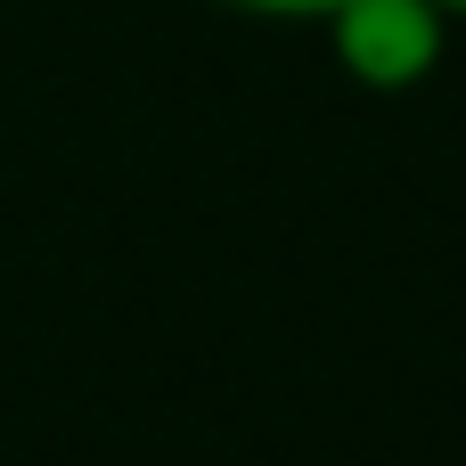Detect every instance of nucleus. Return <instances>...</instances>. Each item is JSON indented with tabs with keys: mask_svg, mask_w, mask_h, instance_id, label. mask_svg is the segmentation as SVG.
Wrapping results in <instances>:
<instances>
[{
	"mask_svg": "<svg viewBox=\"0 0 466 466\" xmlns=\"http://www.w3.org/2000/svg\"><path fill=\"white\" fill-rule=\"evenodd\" d=\"M434 8H442V16H451V25H459V16H466V0H434Z\"/></svg>",
	"mask_w": 466,
	"mask_h": 466,
	"instance_id": "obj_3",
	"label": "nucleus"
},
{
	"mask_svg": "<svg viewBox=\"0 0 466 466\" xmlns=\"http://www.w3.org/2000/svg\"><path fill=\"white\" fill-rule=\"evenodd\" d=\"M213 8H238V16H270V25H319L336 0H213Z\"/></svg>",
	"mask_w": 466,
	"mask_h": 466,
	"instance_id": "obj_2",
	"label": "nucleus"
},
{
	"mask_svg": "<svg viewBox=\"0 0 466 466\" xmlns=\"http://www.w3.org/2000/svg\"><path fill=\"white\" fill-rule=\"evenodd\" d=\"M328 57L360 82V90H418L434 82L442 49H451V16L434 0H336L319 16Z\"/></svg>",
	"mask_w": 466,
	"mask_h": 466,
	"instance_id": "obj_1",
	"label": "nucleus"
}]
</instances>
